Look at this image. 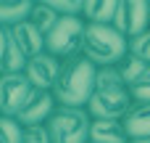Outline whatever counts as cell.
Here are the masks:
<instances>
[{
  "label": "cell",
  "mask_w": 150,
  "mask_h": 143,
  "mask_svg": "<svg viewBox=\"0 0 150 143\" xmlns=\"http://www.w3.org/2000/svg\"><path fill=\"white\" fill-rule=\"evenodd\" d=\"M58 101L53 96V90H32V96L26 98V103L21 106V111L16 114V122L21 127H32V125H47L53 119V114L58 111Z\"/></svg>",
  "instance_id": "ba28073f"
},
{
  "label": "cell",
  "mask_w": 150,
  "mask_h": 143,
  "mask_svg": "<svg viewBox=\"0 0 150 143\" xmlns=\"http://www.w3.org/2000/svg\"><path fill=\"white\" fill-rule=\"evenodd\" d=\"M129 143H150V138H132Z\"/></svg>",
  "instance_id": "603a6c76"
},
{
  "label": "cell",
  "mask_w": 150,
  "mask_h": 143,
  "mask_svg": "<svg viewBox=\"0 0 150 143\" xmlns=\"http://www.w3.org/2000/svg\"><path fill=\"white\" fill-rule=\"evenodd\" d=\"M134 106L129 85L121 80L116 66H105L98 72L95 93L87 103V111L92 119H124L129 109Z\"/></svg>",
  "instance_id": "6da1fadb"
},
{
  "label": "cell",
  "mask_w": 150,
  "mask_h": 143,
  "mask_svg": "<svg viewBox=\"0 0 150 143\" xmlns=\"http://www.w3.org/2000/svg\"><path fill=\"white\" fill-rule=\"evenodd\" d=\"M90 127H92L90 111L69 106H61L47 122L53 143H90Z\"/></svg>",
  "instance_id": "5b68a950"
},
{
  "label": "cell",
  "mask_w": 150,
  "mask_h": 143,
  "mask_svg": "<svg viewBox=\"0 0 150 143\" xmlns=\"http://www.w3.org/2000/svg\"><path fill=\"white\" fill-rule=\"evenodd\" d=\"M24 143H53V141H50V130H47V125H32V127H24Z\"/></svg>",
  "instance_id": "7402d4cb"
},
{
  "label": "cell",
  "mask_w": 150,
  "mask_h": 143,
  "mask_svg": "<svg viewBox=\"0 0 150 143\" xmlns=\"http://www.w3.org/2000/svg\"><path fill=\"white\" fill-rule=\"evenodd\" d=\"M119 11V0H84V21L87 24H113Z\"/></svg>",
  "instance_id": "5bb4252c"
},
{
  "label": "cell",
  "mask_w": 150,
  "mask_h": 143,
  "mask_svg": "<svg viewBox=\"0 0 150 143\" xmlns=\"http://www.w3.org/2000/svg\"><path fill=\"white\" fill-rule=\"evenodd\" d=\"M32 90L34 88L26 74H0V114L16 119Z\"/></svg>",
  "instance_id": "52a82bcc"
},
{
  "label": "cell",
  "mask_w": 150,
  "mask_h": 143,
  "mask_svg": "<svg viewBox=\"0 0 150 143\" xmlns=\"http://www.w3.org/2000/svg\"><path fill=\"white\" fill-rule=\"evenodd\" d=\"M98 66L87 58V56H76L71 61H63V72L61 80L53 90L58 106H69V109H87L95 85H98Z\"/></svg>",
  "instance_id": "7a4b0ae2"
},
{
  "label": "cell",
  "mask_w": 150,
  "mask_h": 143,
  "mask_svg": "<svg viewBox=\"0 0 150 143\" xmlns=\"http://www.w3.org/2000/svg\"><path fill=\"white\" fill-rule=\"evenodd\" d=\"M124 127L132 138H150V103H134L124 117Z\"/></svg>",
  "instance_id": "4fadbf2b"
},
{
  "label": "cell",
  "mask_w": 150,
  "mask_h": 143,
  "mask_svg": "<svg viewBox=\"0 0 150 143\" xmlns=\"http://www.w3.org/2000/svg\"><path fill=\"white\" fill-rule=\"evenodd\" d=\"M32 11H34V3H29V0L5 3V5H0V27L11 29L16 24H24V21L32 19Z\"/></svg>",
  "instance_id": "9a60e30c"
},
{
  "label": "cell",
  "mask_w": 150,
  "mask_h": 143,
  "mask_svg": "<svg viewBox=\"0 0 150 143\" xmlns=\"http://www.w3.org/2000/svg\"><path fill=\"white\" fill-rule=\"evenodd\" d=\"M116 69H119L121 80H124V82L132 88V85H134V82H137V80H140V77H142V74L150 69V64H145L142 58H137L134 53H129V56H127V58H124V61H121Z\"/></svg>",
  "instance_id": "e0dca14e"
},
{
  "label": "cell",
  "mask_w": 150,
  "mask_h": 143,
  "mask_svg": "<svg viewBox=\"0 0 150 143\" xmlns=\"http://www.w3.org/2000/svg\"><path fill=\"white\" fill-rule=\"evenodd\" d=\"M0 133L3 143H24V127L11 117H0Z\"/></svg>",
  "instance_id": "d6986e66"
},
{
  "label": "cell",
  "mask_w": 150,
  "mask_h": 143,
  "mask_svg": "<svg viewBox=\"0 0 150 143\" xmlns=\"http://www.w3.org/2000/svg\"><path fill=\"white\" fill-rule=\"evenodd\" d=\"M132 90V98H134V103H150V69L129 88Z\"/></svg>",
  "instance_id": "44dd1931"
},
{
  "label": "cell",
  "mask_w": 150,
  "mask_h": 143,
  "mask_svg": "<svg viewBox=\"0 0 150 143\" xmlns=\"http://www.w3.org/2000/svg\"><path fill=\"white\" fill-rule=\"evenodd\" d=\"M42 34H45V40H47V34L55 29V24L61 21V16L47 5V3H34V11H32V19H29Z\"/></svg>",
  "instance_id": "2e32d148"
},
{
  "label": "cell",
  "mask_w": 150,
  "mask_h": 143,
  "mask_svg": "<svg viewBox=\"0 0 150 143\" xmlns=\"http://www.w3.org/2000/svg\"><path fill=\"white\" fill-rule=\"evenodd\" d=\"M84 37H87V21L82 16H61L55 29L47 34V53L61 61L84 56Z\"/></svg>",
  "instance_id": "277c9868"
},
{
  "label": "cell",
  "mask_w": 150,
  "mask_h": 143,
  "mask_svg": "<svg viewBox=\"0 0 150 143\" xmlns=\"http://www.w3.org/2000/svg\"><path fill=\"white\" fill-rule=\"evenodd\" d=\"M61 72H63V61L50 56V53H42L37 58H29L24 74L29 77L32 88H37V90H55V85L61 80Z\"/></svg>",
  "instance_id": "9c48e42d"
},
{
  "label": "cell",
  "mask_w": 150,
  "mask_h": 143,
  "mask_svg": "<svg viewBox=\"0 0 150 143\" xmlns=\"http://www.w3.org/2000/svg\"><path fill=\"white\" fill-rule=\"evenodd\" d=\"M29 58L21 53V48L13 42L11 32L0 27V72L3 74H24Z\"/></svg>",
  "instance_id": "8fae6325"
},
{
  "label": "cell",
  "mask_w": 150,
  "mask_h": 143,
  "mask_svg": "<svg viewBox=\"0 0 150 143\" xmlns=\"http://www.w3.org/2000/svg\"><path fill=\"white\" fill-rule=\"evenodd\" d=\"M129 53H134L137 58H142L145 64H150V29L145 32V34L129 40Z\"/></svg>",
  "instance_id": "ffe728a7"
},
{
  "label": "cell",
  "mask_w": 150,
  "mask_h": 143,
  "mask_svg": "<svg viewBox=\"0 0 150 143\" xmlns=\"http://www.w3.org/2000/svg\"><path fill=\"white\" fill-rule=\"evenodd\" d=\"M90 143H129L124 119H92Z\"/></svg>",
  "instance_id": "7c38bea8"
},
{
  "label": "cell",
  "mask_w": 150,
  "mask_h": 143,
  "mask_svg": "<svg viewBox=\"0 0 150 143\" xmlns=\"http://www.w3.org/2000/svg\"><path fill=\"white\" fill-rule=\"evenodd\" d=\"M84 56L98 66H119L129 56V40L113 24H87L84 37Z\"/></svg>",
  "instance_id": "3957f363"
},
{
  "label": "cell",
  "mask_w": 150,
  "mask_h": 143,
  "mask_svg": "<svg viewBox=\"0 0 150 143\" xmlns=\"http://www.w3.org/2000/svg\"><path fill=\"white\" fill-rule=\"evenodd\" d=\"M58 16H84V0H45Z\"/></svg>",
  "instance_id": "ac0fdd59"
},
{
  "label": "cell",
  "mask_w": 150,
  "mask_h": 143,
  "mask_svg": "<svg viewBox=\"0 0 150 143\" xmlns=\"http://www.w3.org/2000/svg\"><path fill=\"white\" fill-rule=\"evenodd\" d=\"M113 27L127 37L134 40L150 29V3L148 0H119V11Z\"/></svg>",
  "instance_id": "8992f818"
},
{
  "label": "cell",
  "mask_w": 150,
  "mask_h": 143,
  "mask_svg": "<svg viewBox=\"0 0 150 143\" xmlns=\"http://www.w3.org/2000/svg\"><path fill=\"white\" fill-rule=\"evenodd\" d=\"M3 29H5V27H3ZM8 32H11L13 42L21 48V53H24L26 58H37V56L47 53V40H45V34H42L32 21L16 24V27H11Z\"/></svg>",
  "instance_id": "30bf717a"
}]
</instances>
